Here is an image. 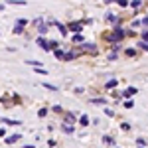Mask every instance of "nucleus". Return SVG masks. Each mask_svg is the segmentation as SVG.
Here are the masks:
<instances>
[{
    "mask_svg": "<svg viewBox=\"0 0 148 148\" xmlns=\"http://www.w3.org/2000/svg\"><path fill=\"white\" fill-rule=\"evenodd\" d=\"M125 38H126L125 26H113V30H111L109 34H105V42H107L109 46H113V44H123Z\"/></svg>",
    "mask_w": 148,
    "mask_h": 148,
    "instance_id": "nucleus-1",
    "label": "nucleus"
},
{
    "mask_svg": "<svg viewBox=\"0 0 148 148\" xmlns=\"http://www.w3.org/2000/svg\"><path fill=\"white\" fill-rule=\"evenodd\" d=\"M77 49H79L81 53L85 56H99V47H97V44H93V42H83L81 46H75Z\"/></svg>",
    "mask_w": 148,
    "mask_h": 148,
    "instance_id": "nucleus-2",
    "label": "nucleus"
},
{
    "mask_svg": "<svg viewBox=\"0 0 148 148\" xmlns=\"http://www.w3.org/2000/svg\"><path fill=\"white\" fill-rule=\"evenodd\" d=\"M61 123H63V125L77 126V113H75V111H63V114H61Z\"/></svg>",
    "mask_w": 148,
    "mask_h": 148,
    "instance_id": "nucleus-3",
    "label": "nucleus"
},
{
    "mask_svg": "<svg viewBox=\"0 0 148 148\" xmlns=\"http://www.w3.org/2000/svg\"><path fill=\"white\" fill-rule=\"evenodd\" d=\"M65 28H67L69 34H83V24H81V20H71V22L65 24Z\"/></svg>",
    "mask_w": 148,
    "mask_h": 148,
    "instance_id": "nucleus-4",
    "label": "nucleus"
},
{
    "mask_svg": "<svg viewBox=\"0 0 148 148\" xmlns=\"http://www.w3.org/2000/svg\"><path fill=\"white\" fill-rule=\"evenodd\" d=\"M105 20L111 24V26H123V24H125V18L119 16V14H113V12H107V14H105Z\"/></svg>",
    "mask_w": 148,
    "mask_h": 148,
    "instance_id": "nucleus-5",
    "label": "nucleus"
},
{
    "mask_svg": "<svg viewBox=\"0 0 148 148\" xmlns=\"http://www.w3.org/2000/svg\"><path fill=\"white\" fill-rule=\"evenodd\" d=\"M134 95H138V89H136V87H128V89H125V91L121 93V99L125 97V101H128V99L134 97Z\"/></svg>",
    "mask_w": 148,
    "mask_h": 148,
    "instance_id": "nucleus-6",
    "label": "nucleus"
},
{
    "mask_svg": "<svg viewBox=\"0 0 148 148\" xmlns=\"http://www.w3.org/2000/svg\"><path fill=\"white\" fill-rule=\"evenodd\" d=\"M20 138H22L20 132H16V134H8V136H4V144H16V142H20Z\"/></svg>",
    "mask_w": 148,
    "mask_h": 148,
    "instance_id": "nucleus-7",
    "label": "nucleus"
},
{
    "mask_svg": "<svg viewBox=\"0 0 148 148\" xmlns=\"http://www.w3.org/2000/svg\"><path fill=\"white\" fill-rule=\"evenodd\" d=\"M103 144H105L107 148H114V146H116L114 136H113V134H103Z\"/></svg>",
    "mask_w": 148,
    "mask_h": 148,
    "instance_id": "nucleus-8",
    "label": "nucleus"
},
{
    "mask_svg": "<svg viewBox=\"0 0 148 148\" xmlns=\"http://www.w3.org/2000/svg\"><path fill=\"white\" fill-rule=\"evenodd\" d=\"M77 125H79L81 128H87V126L91 125V119H89L87 114H79V116H77Z\"/></svg>",
    "mask_w": 148,
    "mask_h": 148,
    "instance_id": "nucleus-9",
    "label": "nucleus"
},
{
    "mask_svg": "<svg viewBox=\"0 0 148 148\" xmlns=\"http://www.w3.org/2000/svg\"><path fill=\"white\" fill-rule=\"evenodd\" d=\"M36 44L42 47V51H49V44H47V38H42V36H38V38H36Z\"/></svg>",
    "mask_w": 148,
    "mask_h": 148,
    "instance_id": "nucleus-10",
    "label": "nucleus"
},
{
    "mask_svg": "<svg viewBox=\"0 0 148 148\" xmlns=\"http://www.w3.org/2000/svg\"><path fill=\"white\" fill-rule=\"evenodd\" d=\"M119 83H121L119 79H114V77H111V79H109L107 83H105V89H107V91H114V89L119 87Z\"/></svg>",
    "mask_w": 148,
    "mask_h": 148,
    "instance_id": "nucleus-11",
    "label": "nucleus"
},
{
    "mask_svg": "<svg viewBox=\"0 0 148 148\" xmlns=\"http://www.w3.org/2000/svg\"><path fill=\"white\" fill-rule=\"evenodd\" d=\"M0 121L6 126H22V121H18V119H4V116H2Z\"/></svg>",
    "mask_w": 148,
    "mask_h": 148,
    "instance_id": "nucleus-12",
    "label": "nucleus"
},
{
    "mask_svg": "<svg viewBox=\"0 0 148 148\" xmlns=\"http://www.w3.org/2000/svg\"><path fill=\"white\" fill-rule=\"evenodd\" d=\"M128 6L136 12V10H140V8L144 6V0H128Z\"/></svg>",
    "mask_w": 148,
    "mask_h": 148,
    "instance_id": "nucleus-13",
    "label": "nucleus"
},
{
    "mask_svg": "<svg viewBox=\"0 0 148 148\" xmlns=\"http://www.w3.org/2000/svg\"><path fill=\"white\" fill-rule=\"evenodd\" d=\"M83 42H85V36H83V34H75V36H71V44H73V46H81Z\"/></svg>",
    "mask_w": 148,
    "mask_h": 148,
    "instance_id": "nucleus-14",
    "label": "nucleus"
},
{
    "mask_svg": "<svg viewBox=\"0 0 148 148\" xmlns=\"http://www.w3.org/2000/svg\"><path fill=\"white\" fill-rule=\"evenodd\" d=\"M61 130H63L65 134H75L77 126H73V125H63V123H61Z\"/></svg>",
    "mask_w": 148,
    "mask_h": 148,
    "instance_id": "nucleus-15",
    "label": "nucleus"
},
{
    "mask_svg": "<svg viewBox=\"0 0 148 148\" xmlns=\"http://www.w3.org/2000/svg\"><path fill=\"white\" fill-rule=\"evenodd\" d=\"M89 103H91V105H103V107H105V105H107V99H105V97H91Z\"/></svg>",
    "mask_w": 148,
    "mask_h": 148,
    "instance_id": "nucleus-16",
    "label": "nucleus"
},
{
    "mask_svg": "<svg viewBox=\"0 0 148 148\" xmlns=\"http://www.w3.org/2000/svg\"><path fill=\"white\" fill-rule=\"evenodd\" d=\"M123 51H125V56H126V57H136V56H138L136 47H125Z\"/></svg>",
    "mask_w": 148,
    "mask_h": 148,
    "instance_id": "nucleus-17",
    "label": "nucleus"
},
{
    "mask_svg": "<svg viewBox=\"0 0 148 148\" xmlns=\"http://www.w3.org/2000/svg\"><path fill=\"white\" fill-rule=\"evenodd\" d=\"M73 59H77V57H75V51H73V49H67V51L63 53V61H73Z\"/></svg>",
    "mask_w": 148,
    "mask_h": 148,
    "instance_id": "nucleus-18",
    "label": "nucleus"
},
{
    "mask_svg": "<svg viewBox=\"0 0 148 148\" xmlns=\"http://www.w3.org/2000/svg\"><path fill=\"white\" fill-rule=\"evenodd\" d=\"M26 6V0H6L4 2V6Z\"/></svg>",
    "mask_w": 148,
    "mask_h": 148,
    "instance_id": "nucleus-19",
    "label": "nucleus"
},
{
    "mask_svg": "<svg viewBox=\"0 0 148 148\" xmlns=\"http://www.w3.org/2000/svg\"><path fill=\"white\" fill-rule=\"evenodd\" d=\"M26 65H32L34 69H38V67H42L44 63H42L40 59H26Z\"/></svg>",
    "mask_w": 148,
    "mask_h": 148,
    "instance_id": "nucleus-20",
    "label": "nucleus"
},
{
    "mask_svg": "<svg viewBox=\"0 0 148 148\" xmlns=\"http://www.w3.org/2000/svg\"><path fill=\"white\" fill-rule=\"evenodd\" d=\"M36 30H38V34L42 36V38H46V34L49 32V26H47V24H42V26H40V28H36Z\"/></svg>",
    "mask_w": 148,
    "mask_h": 148,
    "instance_id": "nucleus-21",
    "label": "nucleus"
},
{
    "mask_svg": "<svg viewBox=\"0 0 148 148\" xmlns=\"http://www.w3.org/2000/svg\"><path fill=\"white\" fill-rule=\"evenodd\" d=\"M109 49H111V53H121L123 51V44H113V46H109Z\"/></svg>",
    "mask_w": 148,
    "mask_h": 148,
    "instance_id": "nucleus-22",
    "label": "nucleus"
},
{
    "mask_svg": "<svg viewBox=\"0 0 148 148\" xmlns=\"http://www.w3.org/2000/svg\"><path fill=\"white\" fill-rule=\"evenodd\" d=\"M28 24H30L28 18H16V20H14V26H22V28H26Z\"/></svg>",
    "mask_w": 148,
    "mask_h": 148,
    "instance_id": "nucleus-23",
    "label": "nucleus"
},
{
    "mask_svg": "<svg viewBox=\"0 0 148 148\" xmlns=\"http://www.w3.org/2000/svg\"><path fill=\"white\" fill-rule=\"evenodd\" d=\"M47 44H49V51H56V49H59V42L57 40H47Z\"/></svg>",
    "mask_w": 148,
    "mask_h": 148,
    "instance_id": "nucleus-24",
    "label": "nucleus"
},
{
    "mask_svg": "<svg viewBox=\"0 0 148 148\" xmlns=\"http://www.w3.org/2000/svg\"><path fill=\"white\" fill-rule=\"evenodd\" d=\"M47 114H49V107H42V109L38 111V119H46Z\"/></svg>",
    "mask_w": 148,
    "mask_h": 148,
    "instance_id": "nucleus-25",
    "label": "nucleus"
},
{
    "mask_svg": "<svg viewBox=\"0 0 148 148\" xmlns=\"http://www.w3.org/2000/svg\"><path fill=\"white\" fill-rule=\"evenodd\" d=\"M12 34L14 36H22V34H26V28H22V26H14V28H12Z\"/></svg>",
    "mask_w": 148,
    "mask_h": 148,
    "instance_id": "nucleus-26",
    "label": "nucleus"
},
{
    "mask_svg": "<svg viewBox=\"0 0 148 148\" xmlns=\"http://www.w3.org/2000/svg\"><path fill=\"white\" fill-rule=\"evenodd\" d=\"M42 24H46V18H42V16H38V18L32 20V26H36V28H40Z\"/></svg>",
    "mask_w": 148,
    "mask_h": 148,
    "instance_id": "nucleus-27",
    "label": "nucleus"
},
{
    "mask_svg": "<svg viewBox=\"0 0 148 148\" xmlns=\"http://www.w3.org/2000/svg\"><path fill=\"white\" fill-rule=\"evenodd\" d=\"M121 130H123V132H130V130H132V125L126 123V121H123V123H121Z\"/></svg>",
    "mask_w": 148,
    "mask_h": 148,
    "instance_id": "nucleus-28",
    "label": "nucleus"
},
{
    "mask_svg": "<svg viewBox=\"0 0 148 148\" xmlns=\"http://www.w3.org/2000/svg\"><path fill=\"white\" fill-rule=\"evenodd\" d=\"M146 49H148V42H142V40H138L136 51H146Z\"/></svg>",
    "mask_w": 148,
    "mask_h": 148,
    "instance_id": "nucleus-29",
    "label": "nucleus"
},
{
    "mask_svg": "<svg viewBox=\"0 0 148 148\" xmlns=\"http://www.w3.org/2000/svg\"><path fill=\"white\" fill-rule=\"evenodd\" d=\"M10 103H14V105H20V103H22V97H20L18 93H14V95H10Z\"/></svg>",
    "mask_w": 148,
    "mask_h": 148,
    "instance_id": "nucleus-30",
    "label": "nucleus"
},
{
    "mask_svg": "<svg viewBox=\"0 0 148 148\" xmlns=\"http://www.w3.org/2000/svg\"><path fill=\"white\" fill-rule=\"evenodd\" d=\"M136 148H146V138H144V136H138L136 138Z\"/></svg>",
    "mask_w": 148,
    "mask_h": 148,
    "instance_id": "nucleus-31",
    "label": "nucleus"
},
{
    "mask_svg": "<svg viewBox=\"0 0 148 148\" xmlns=\"http://www.w3.org/2000/svg\"><path fill=\"white\" fill-rule=\"evenodd\" d=\"M63 53H65V49H63V47H59V49H56V51H53V56H56V59H59V61L63 59Z\"/></svg>",
    "mask_w": 148,
    "mask_h": 148,
    "instance_id": "nucleus-32",
    "label": "nucleus"
},
{
    "mask_svg": "<svg viewBox=\"0 0 148 148\" xmlns=\"http://www.w3.org/2000/svg\"><path fill=\"white\" fill-rule=\"evenodd\" d=\"M103 113H105V116H109V119H114V114H116L113 109H109V107H105V111H103Z\"/></svg>",
    "mask_w": 148,
    "mask_h": 148,
    "instance_id": "nucleus-33",
    "label": "nucleus"
},
{
    "mask_svg": "<svg viewBox=\"0 0 148 148\" xmlns=\"http://www.w3.org/2000/svg\"><path fill=\"white\" fill-rule=\"evenodd\" d=\"M49 111H53V113H57V114H63V107H61V105H53Z\"/></svg>",
    "mask_w": 148,
    "mask_h": 148,
    "instance_id": "nucleus-34",
    "label": "nucleus"
},
{
    "mask_svg": "<svg viewBox=\"0 0 148 148\" xmlns=\"http://www.w3.org/2000/svg\"><path fill=\"white\" fill-rule=\"evenodd\" d=\"M140 40H142V42H148V28H142V32H140Z\"/></svg>",
    "mask_w": 148,
    "mask_h": 148,
    "instance_id": "nucleus-35",
    "label": "nucleus"
},
{
    "mask_svg": "<svg viewBox=\"0 0 148 148\" xmlns=\"http://www.w3.org/2000/svg\"><path fill=\"white\" fill-rule=\"evenodd\" d=\"M111 97H113L114 101H121V91H116V89H114V91H111Z\"/></svg>",
    "mask_w": 148,
    "mask_h": 148,
    "instance_id": "nucleus-36",
    "label": "nucleus"
},
{
    "mask_svg": "<svg viewBox=\"0 0 148 148\" xmlns=\"http://www.w3.org/2000/svg\"><path fill=\"white\" fill-rule=\"evenodd\" d=\"M123 107H125V109H132V107H134L132 99H128V101H123Z\"/></svg>",
    "mask_w": 148,
    "mask_h": 148,
    "instance_id": "nucleus-37",
    "label": "nucleus"
},
{
    "mask_svg": "<svg viewBox=\"0 0 148 148\" xmlns=\"http://www.w3.org/2000/svg\"><path fill=\"white\" fill-rule=\"evenodd\" d=\"M114 2H116L121 8H128V0H114Z\"/></svg>",
    "mask_w": 148,
    "mask_h": 148,
    "instance_id": "nucleus-38",
    "label": "nucleus"
},
{
    "mask_svg": "<svg viewBox=\"0 0 148 148\" xmlns=\"http://www.w3.org/2000/svg\"><path fill=\"white\" fill-rule=\"evenodd\" d=\"M42 85H44L46 89H49V91H57V87H56V85H51V83H46V81H44Z\"/></svg>",
    "mask_w": 148,
    "mask_h": 148,
    "instance_id": "nucleus-39",
    "label": "nucleus"
},
{
    "mask_svg": "<svg viewBox=\"0 0 148 148\" xmlns=\"http://www.w3.org/2000/svg\"><path fill=\"white\" fill-rule=\"evenodd\" d=\"M81 24H83V28H85V26H91V24H93V18H83V20H81Z\"/></svg>",
    "mask_w": 148,
    "mask_h": 148,
    "instance_id": "nucleus-40",
    "label": "nucleus"
},
{
    "mask_svg": "<svg viewBox=\"0 0 148 148\" xmlns=\"http://www.w3.org/2000/svg\"><path fill=\"white\" fill-rule=\"evenodd\" d=\"M38 75H47V69H44V67H38V69H34Z\"/></svg>",
    "mask_w": 148,
    "mask_h": 148,
    "instance_id": "nucleus-41",
    "label": "nucleus"
},
{
    "mask_svg": "<svg viewBox=\"0 0 148 148\" xmlns=\"http://www.w3.org/2000/svg\"><path fill=\"white\" fill-rule=\"evenodd\" d=\"M46 144H47V146H49V148H56V146H57V142H56V140H53V138H49V140H47Z\"/></svg>",
    "mask_w": 148,
    "mask_h": 148,
    "instance_id": "nucleus-42",
    "label": "nucleus"
},
{
    "mask_svg": "<svg viewBox=\"0 0 148 148\" xmlns=\"http://www.w3.org/2000/svg\"><path fill=\"white\" fill-rule=\"evenodd\" d=\"M134 36H138L134 30H126V38H134Z\"/></svg>",
    "mask_w": 148,
    "mask_h": 148,
    "instance_id": "nucleus-43",
    "label": "nucleus"
},
{
    "mask_svg": "<svg viewBox=\"0 0 148 148\" xmlns=\"http://www.w3.org/2000/svg\"><path fill=\"white\" fill-rule=\"evenodd\" d=\"M140 26H142V28H146V26H148V18H146V16L140 18Z\"/></svg>",
    "mask_w": 148,
    "mask_h": 148,
    "instance_id": "nucleus-44",
    "label": "nucleus"
},
{
    "mask_svg": "<svg viewBox=\"0 0 148 148\" xmlns=\"http://www.w3.org/2000/svg\"><path fill=\"white\" fill-rule=\"evenodd\" d=\"M107 59H109V61H114V59H119V56H116V53H109Z\"/></svg>",
    "mask_w": 148,
    "mask_h": 148,
    "instance_id": "nucleus-45",
    "label": "nucleus"
},
{
    "mask_svg": "<svg viewBox=\"0 0 148 148\" xmlns=\"http://www.w3.org/2000/svg\"><path fill=\"white\" fill-rule=\"evenodd\" d=\"M0 103H2V105H10V99H8V97H0Z\"/></svg>",
    "mask_w": 148,
    "mask_h": 148,
    "instance_id": "nucleus-46",
    "label": "nucleus"
},
{
    "mask_svg": "<svg viewBox=\"0 0 148 148\" xmlns=\"http://www.w3.org/2000/svg\"><path fill=\"white\" fill-rule=\"evenodd\" d=\"M130 26H132V30H134V28H138V26H140V20H132V24H130Z\"/></svg>",
    "mask_w": 148,
    "mask_h": 148,
    "instance_id": "nucleus-47",
    "label": "nucleus"
},
{
    "mask_svg": "<svg viewBox=\"0 0 148 148\" xmlns=\"http://www.w3.org/2000/svg\"><path fill=\"white\" fill-rule=\"evenodd\" d=\"M73 91H75V95H81V93L85 91V89H83V87H75V89H73Z\"/></svg>",
    "mask_w": 148,
    "mask_h": 148,
    "instance_id": "nucleus-48",
    "label": "nucleus"
},
{
    "mask_svg": "<svg viewBox=\"0 0 148 148\" xmlns=\"http://www.w3.org/2000/svg\"><path fill=\"white\" fill-rule=\"evenodd\" d=\"M0 136H2V138L6 136V128H4V126H0Z\"/></svg>",
    "mask_w": 148,
    "mask_h": 148,
    "instance_id": "nucleus-49",
    "label": "nucleus"
},
{
    "mask_svg": "<svg viewBox=\"0 0 148 148\" xmlns=\"http://www.w3.org/2000/svg\"><path fill=\"white\" fill-rule=\"evenodd\" d=\"M22 148H36V146H34V144H24Z\"/></svg>",
    "mask_w": 148,
    "mask_h": 148,
    "instance_id": "nucleus-50",
    "label": "nucleus"
},
{
    "mask_svg": "<svg viewBox=\"0 0 148 148\" xmlns=\"http://www.w3.org/2000/svg\"><path fill=\"white\" fill-rule=\"evenodd\" d=\"M4 8H6V6H4V4H0V12H2V10H4Z\"/></svg>",
    "mask_w": 148,
    "mask_h": 148,
    "instance_id": "nucleus-51",
    "label": "nucleus"
},
{
    "mask_svg": "<svg viewBox=\"0 0 148 148\" xmlns=\"http://www.w3.org/2000/svg\"><path fill=\"white\" fill-rule=\"evenodd\" d=\"M114 148H119V146H114Z\"/></svg>",
    "mask_w": 148,
    "mask_h": 148,
    "instance_id": "nucleus-52",
    "label": "nucleus"
}]
</instances>
